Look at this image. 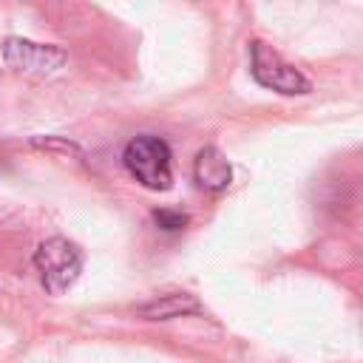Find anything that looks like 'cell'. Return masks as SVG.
I'll return each instance as SVG.
<instances>
[{
	"mask_svg": "<svg viewBox=\"0 0 363 363\" xmlns=\"http://www.w3.org/2000/svg\"><path fill=\"white\" fill-rule=\"evenodd\" d=\"M122 162L128 173L147 190H167L173 182V156L164 139L142 133L125 145Z\"/></svg>",
	"mask_w": 363,
	"mask_h": 363,
	"instance_id": "obj_1",
	"label": "cell"
},
{
	"mask_svg": "<svg viewBox=\"0 0 363 363\" xmlns=\"http://www.w3.org/2000/svg\"><path fill=\"white\" fill-rule=\"evenodd\" d=\"M34 269L51 295H62L77 284L82 272V250L68 238H48L34 252Z\"/></svg>",
	"mask_w": 363,
	"mask_h": 363,
	"instance_id": "obj_2",
	"label": "cell"
},
{
	"mask_svg": "<svg viewBox=\"0 0 363 363\" xmlns=\"http://www.w3.org/2000/svg\"><path fill=\"white\" fill-rule=\"evenodd\" d=\"M250 74L261 88L284 94V96H295V94H309L312 91V82L303 77V71L289 65L278 51H272L261 40L250 43Z\"/></svg>",
	"mask_w": 363,
	"mask_h": 363,
	"instance_id": "obj_3",
	"label": "cell"
},
{
	"mask_svg": "<svg viewBox=\"0 0 363 363\" xmlns=\"http://www.w3.org/2000/svg\"><path fill=\"white\" fill-rule=\"evenodd\" d=\"M3 57L11 68L17 71H31V74H51L65 62V54L54 45H40L31 40L11 37L3 43Z\"/></svg>",
	"mask_w": 363,
	"mask_h": 363,
	"instance_id": "obj_4",
	"label": "cell"
},
{
	"mask_svg": "<svg viewBox=\"0 0 363 363\" xmlns=\"http://www.w3.org/2000/svg\"><path fill=\"white\" fill-rule=\"evenodd\" d=\"M193 176H196V184H199L201 190L221 193V190L230 184V179H233V170H230L227 156H224L218 147L207 145V147L199 150V156H196V162H193Z\"/></svg>",
	"mask_w": 363,
	"mask_h": 363,
	"instance_id": "obj_5",
	"label": "cell"
},
{
	"mask_svg": "<svg viewBox=\"0 0 363 363\" xmlns=\"http://www.w3.org/2000/svg\"><path fill=\"white\" fill-rule=\"evenodd\" d=\"M190 312H201V303L187 295V292H173V295H159L147 303L139 306V315L147 320H167V318H179V315H190Z\"/></svg>",
	"mask_w": 363,
	"mask_h": 363,
	"instance_id": "obj_6",
	"label": "cell"
},
{
	"mask_svg": "<svg viewBox=\"0 0 363 363\" xmlns=\"http://www.w3.org/2000/svg\"><path fill=\"white\" fill-rule=\"evenodd\" d=\"M153 221H156V227L164 230V233H179V230H184L187 216H184L182 210H167V207H162V210H153Z\"/></svg>",
	"mask_w": 363,
	"mask_h": 363,
	"instance_id": "obj_7",
	"label": "cell"
}]
</instances>
